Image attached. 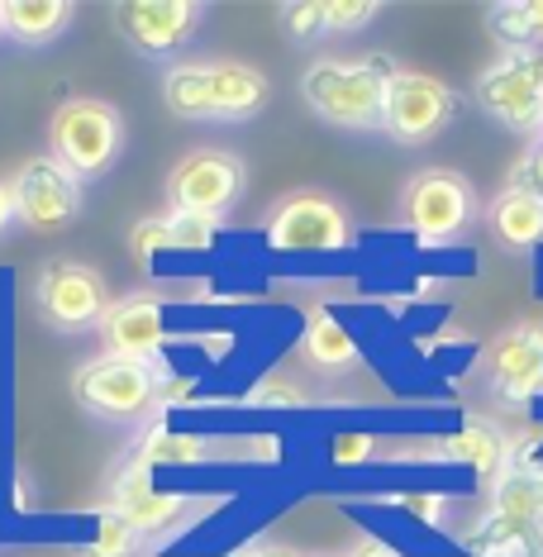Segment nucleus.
<instances>
[{"label":"nucleus","mask_w":543,"mask_h":557,"mask_svg":"<svg viewBox=\"0 0 543 557\" xmlns=\"http://www.w3.org/2000/svg\"><path fill=\"white\" fill-rule=\"evenodd\" d=\"M362 448H372V438H338L334 443V458L338 462H362V458H368Z\"/></svg>","instance_id":"obj_33"},{"label":"nucleus","mask_w":543,"mask_h":557,"mask_svg":"<svg viewBox=\"0 0 543 557\" xmlns=\"http://www.w3.org/2000/svg\"><path fill=\"white\" fill-rule=\"evenodd\" d=\"M529 20H534V44H543V0H529Z\"/></svg>","instance_id":"obj_35"},{"label":"nucleus","mask_w":543,"mask_h":557,"mask_svg":"<svg viewBox=\"0 0 543 557\" xmlns=\"http://www.w3.org/2000/svg\"><path fill=\"white\" fill-rule=\"evenodd\" d=\"M300 358H306L314 372H353V367H358V338H353L330 310H310L306 334H300Z\"/></svg>","instance_id":"obj_18"},{"label":"nucleus","mask_w":543,"mask_h":557,"mask_svg":"<svg viewBox=\"0 0 543 557\" xmlns=\"http://www.w3.org/2000/svg\"><path fill=\"white\" fill-rule=\"evenodd\" d=\"M396 62L372 58H320L300 72V100L314 120L348 134H382L386 124V77Z\"/></svg>","instance_id":"obj_2"},{"label":"nucleus","mask_w":543,"mask_h":557,"mask_svg":"<svg viewBox=\"0 0 543 557\" xmlns=\"http://www.w3.org/2000/svg\"><path fill=\"white\" fill-rule=\"evenodd\" d=\"M486 230L501 248H510V252L539 248L543 244V200L505 186V191H496L491 206H486Z\"/></svg>","instance_id":"obj_16"},{"label":"nucleus","mask_w":543,"mask_h":557,"mask_svg":"<svg viewBox=\"0 0 543 557\" xmlns=\"http://www.w3.org/2000/svg\"><path fill=\"white\" fill-rule=\"evenodd\" d=\"M172 220V252H206L214 248V238H220V220H200V214H176L168 210Z\"/></svg>","instance_id":"obj_24"},{"label":"nucleus","mask_w":543,"mask_h":557,"mask_svg":"<svg viewBox=\"0 0 543 557\" xmlns=\"http://www.w3.org/2000/svg\"><path fill=\"white\" fill-rule=\"evenodd\" d=\"M344 557H406V553L391 548V543H386V539H377V534H362Z\"/></svg>","instance_id":"obj_31"},{"label":"nucleus","mask_w":543,"mask_h":557,"mask_svg":"<svg viewBox=\"0 0 543 557\" xmlns=\"http://www.w3.org/2000/svg\"><path fill=\"white\" fill-rule=\"evenodd\" d=\"M276 20H282V29H286V39H292V44H320V39H330L324 0H286V5L276 10Z\"/></svg>","instance_id":"obj_22"},{"label":"nucleus","mask_w":543,"mask_h":557,"mask_svg":"<svg viewBox=\"0 0 543 557\" xmlns=\"http://www.w3.org/2000/svg\"><path fill=\"white\" fill-rule=\"evenodd\" d=\"M15 182V200H20V224L34 234H62L72 220L82 214V182L72 176L62 162L53 158H29L20 162Z\"/></svg>","instance_id":"obj_12"},{"label":"nucleus","mask_w":543,"mask_h":557,"mask_svg":"<svg viewBox=\"0 0 543 557\" xmlns=\"http://www.w3.org/2000/svg\"><path fill=\"white\" fill-rule=\"evenodd\" d=\"M391 505H400V510L420 515L424 524H439V519H444V510H448L444 496H391Z\"/></svg>","instance_id":"obj_29"},{"label":"nucleus","mask_w":543,"mask_h":557,"mask_svg":"<svg viewBox=\"0 0 543 557\" xmlns=\"http://www.w3.org/2000/svg\"><path fill=\"white\" fill-rule=\"evenodd\" d=\"M162 191H168V210L224 224V214L248 191V162L230 148H192L186 158L172 162Z\"/></svg>","instance_id":"obj_6"},{"label":"nucleus","mask_w":543,"mask_h":557,"mask_svg":"<svg viewBox=\"0 0 543 557\" xmlns=\"http://www.w3.org/2000/svg\"><path fill=\"white\" fill-rule=\"evenodd\" d=\"M224 557H258V543H248V548H234V553H224Z\"/></svg>","instance_id":"obj_36"},{"label":"nucleus","mask_w":543,"mask_h":557,"mask_svg":"<svg viewBox=\"0 0 543 557\" xmlns=\"http://www.w3.org/2000/svg\"><path fill=\"white\" fill-rule=\"evenodd\" d=\"M477 186L453 168H420L400 186L396 200V224L415 234L424 248H444L453 238H462L477 224Z\"/></svg>","instance_id":"obj_4"},{"label":"nucleus","mask_w":543,"mask_h":557,"mask_svg":"<svg viewBox=\"0 0 543 557\" xmlns=\"http://www.w3.org/2000/svg\"><path fill=\"white\" fill-rule=\"evenodd\" d=\"M120 39L144 62H172L206 24L200 0H115L110 5Z\"/></svg>","instance_id":"obj_11"},{"label":"nucleus","mask_w":543,"mask_h":557,"mask_svg":"<svg viewBox=\"0 0 543 557\" xmlns=\"http://www.w3.org/2000/svg\"><path fill=\"white\" fill-rule=\"evenodd\" d=\"M252 405H306V391H296V386H286L282 376H272L268 386L252 391Z\"/></svg>","instance_id":"obj_30"},{"label":"nucleus","mask_w":543,"mask_h":557,"mask_svg":"<svg viewBox=\"0 0 543 557\" xmlns=\"http://www.w3.org/2000/svg\"><path fill=\"white\" fill-rule=\"evenodd\" d=\"M129 252H134V262H148V258H158V252H172V220L168 214H148V220H138L134 234H129Z\"/></svg>","instance_id":"obj_26"},{"label":"nucleus","mask_w":543,"mask_h":557,"mask_svg":"<svg viewBox=\"0 0 543 557\" xmlns=\"http://www.w3.org/2000/svg\"><path fill=\"white\" fill-rule=\"evenodd\" d=\"M258 557H306V553L292 548V543H258Z\"/></svg>","instance_id":"obj_34"},{"label":"nucleus","mask_w":543,"mask_h":557,"mask_svg":"<svg viewBox=\"0 0 543 557\" xmlns=\"http://www.w3.org/2000/svg\"><path fill=\"white\" fill-rule=\"evenodd\" d=\"M472 100H477V110H486L505 129L539 138V129H543V53L539 48L501 53L491 67L477 72Z\"/></svg>","instance_id":"obj_8"},{"label":"nucleus","mask_w":543,"mask_h":557,"mask_svg":"<svg viewBox=\"0 0 543 557\" xmlns=\"http://www.w3.org/2000/svg\"><path fill=\"white\" fill-rule=\"evenodd\" d=\"M10 224H20V200L15 182H0V234H10Z\"/></svg>","instance_id":"obj_32"},{"label":"nucleus","mask_w":543,"mask_h":557,"mask_svg":"<svg viewBox=\"0 0 543 557\" xmlns=\"http://www.w3.org/2000/svg\"><path fill=\"white\" fill-rule=\"evenodd\" d=\"M182 496H162V491H153L144 481V472H134V476H124L120 481V496H115V510L129 519V524L144 534V529H162L172 515H182Z\"/></svg>","instance_id":"obj_19"},{"label":"nucleus","mask_w":543,"mask_h":557,"mask_svg":"<svg viewBox=\"0 0 543 557\" xmlns=\"http://www.w3.org/2000/svg\"><path fill=\"white\" fill-rule=\"evenodd\" d=\"M262 238L276 252H344L358 244V224L344 200L324 191H292L262 214Z\"/></svg>","instance_id":"obj_7"},{"label":"nucleus","mask_w":543,"mask_h":557,"mask_svg":"<svg viewBox=\"0 0 543 557\" xmlns=\"http://www.w3.org/2000/svg\"><path fill=\"white\" fill-rule=\"evenodd\" d=\"M491 515L510 519L520 529H543V472L539 467H505L491 486Z\"/></svg>","instance_id":"obj_17"},{"label":"nucleus","mask_w":543,"mask_h":557,"mask_svg":"<svg viewBox=\"0 0 543 557\" xmlns=\"http://www.w3.org/2000/svg\"><path fill=\"white\" fill-rule=\"evenodd\" d=\"M134 548H138V529L120 510H106L100 515V529H96V543L86 548V557H134Z\"/></svg>","instance_id":"obj_23"},{"label":"nucleus","mask_w":543,"mask_h":557,"mask_svg":"<svg viewBox=\"0 0 543 557\" xmlns=\"http://www.w3.org/2000/svg\"><path fill=\"white\" fill-rule=\"evenodd\" d=\"M34 310L53 334H91L110 310V282L86 262L53 258L34 282Z\"/></svg>","instance_id":"obj_10"},{"label":"nucleus","mask_w":543,"mask_h":557,"mask_svg":"<svg viewBox=\"0 0 543 557\" xmlns=\"http://www.w3.org/2000/svg\"><path fill=\"white\" fill-rule=\"evenodd\" d=\"M505 186H515V191L543 200V138H534V144L525 148V158L515 162V172H510V182Z\"/></svg>","instance_id":"obj_27"},{"label":"nucleus","mask_w":543,"mask_h":557,"mask_svg":"<svg viewBox=\"0 0 543 557\" xmlns=\"http://www.w3.org/2000/svg\"><path fill=\"white\" fill-rule=\"evenodd\" d=\"M196 448H200V443L196 438H176V434H162V438H153V443H148V462H153V458H172V462H186V458H196Z\"/></svg>","instance_id":"obj_28"},{"label":"nucleus","mask_w":543,"mask_h":557,"mask_svg":"<svg viewBox=\"0 0 543 557\" xmlns=\"http://www.w3.org/2000/svg\"><path fill=\"white\" fill-rule=\"evenodd\" d=\"M539 138H543V129H539Z\"/></svg>","instance_id":"obj_38"},{"label":"nucleus","mask_w":543,"mask_h":557,"mask_svg":"<svg viewBox=\"0 0 543 557\" xmlns=\"http://www.w3.org/2000/svg\"><path fill=\"white\" fill-rule=\"evenodd\" d=\"M5 15V39L20 48H48L77 24L72 0H0Z\"/></svg>","instance_id":"obj_15"},{"label":"nucleus","mask_w":543,"mask_h":557,"mask_svg":"<svg viewBox=\"0 0 543 557\" xmlns=\"http://www.w3.org/2000/svg\"><path fill=\"white\" fill-rule=\"evenodd\" d=\"M0 39H5V15H0Z\"/></svg>","instance_id":"obj_37"},{"label":"nucleus","mask_w":543,"mask_h":557,"mask_svg":"<svg viewBox=\"0 0 543 557\" xmlns=\"http://www.w3.org/2000/svg\"><path fill=\"white\" fill-rule=\"evenodd\" d=\"M444 448H448V458L467 462V467H472V472H482V476H491V472H505V458H510V448H505V438H501L491 424H467L458 438H448V443H444Z\"/></svg>","instance_id":"obj_20"},{"label":"nucleus","mask_w":543,"mask_h":557,"mask_svg":"<svg viewBox=\"0 0 543 557\" xmlns=\"http://www.w3.org/2000/svg\"><path fill=\"white\" fill-rule=\"evenodd\" d=\"M491 391L505 405H529L543 391V334L515 329L491 348Z\"/></svg>","instance_id":"obj_14"},{"label":"nucleus","mask_w":543,"mask_h":557,"mask_svg":"<svg viewBox=\"0 0 543 557\" xmlns=\"http://www.w3.org/2000/svg\"><path fill=\"white\" fill-rule=\"evenodd\" d=\"M129 144V124L115 100L72 96L48 120V158L62 162L77 182H100Z\"/></svg>","instance_id":"obj_3"},{"label":"nucleus","mask_w":543,"mask_h":557,"mask_svg":"<svg viewBox=\"0 0 543 557\" xmlns=\"http://www.w3.org/2000/svg\"><path fill=\"white\" fill-rule=\"evenodd\" d=\"M162 100L176 120L196 124H248L262 115L272 100L268 72L248 67L234 58H200V62H172L162 72Z\"/></svg>","instance_id":"obj_1"},{"label":"nucleus","mask_w":543,"mask_h":557,"mask_svg":"<svg viewBox=\"0 0 543 557\" xmlns=\"http://www.w3.org/2000/svg\"><path fill=\"white\" fill-rule=\"evenodd\" d=\"M162 382H168V372H162L158 362H134V358H110V352H100V358L77 367V376H72V400H77L86 414H96V420L134 424L162 400Z\"/></svg>","instance_id":"obj_5"},{"label":"nucleus","mask_w":543,"mask_h":557,"mask_svg":"<svg viewBox=\"0 0 543 557\" xmlns=\"http://www.w3.org/2000/svg\"><path fill=\"white\" fill-rule=\"evenodd\" d=\"M377 15H382V5H377V0H324L330 39H334V34H362Z\"/></svg>","instance_id":"obj_25"},{"label":"nucleus","mask_w":543,"mask_h":557,"mask_svg":"<svg viewBox=\"0 0 543 557\" xmlns=\"http://www.w3.org/2000/svg\"><path fill=\"white\" fill-rule=\"evenodd\" d=\"M100 344L110 358H134V362H158L162 344H168V314H162V296L153 290H134V296L110 300L106 320H100Z\"/></svg>","instance_id":"obj_13"},{"label":"nucleus","mask_w":543,"mask_h":557,"mask_svg":"<svg viewBox=\"0 0 543 557\" xmlns=\"http://www.w3.org/2000/svg\"><path fill=\"white\" fill-rule=\"evenodd\" d=\"M462 96L448 82L429 77V72H406L396 67L386 77V124L382 134L400 148H424L458 120Z\"/></svg>","instance_id":"obj_9"},{"label":"nucleus","mask_w":543,"mask_h":557,"mask_svg":"<svg viewBox=\"0 0 543 557\" xmlns=\"http://www.w3.org/2000/svg\"><path fill=\"white\" fill-rule=\"evenodd\" d=\"M491 29H496V39L505 44V53L539 48L534 44V20H529V0H501V5H491Z\"/></svg>","instance_id":"obj_21"}]
</instances>
